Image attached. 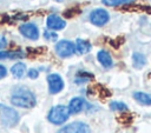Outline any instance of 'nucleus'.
<instances>
[{
    "instance_id": "nucleus-4",
    "label": "nucleus",
    "mask_w": 151,
    "mask_h": 133,
    "mask_svg": "<svg viewBox=\"0 0 151 133\" xmlns=\"http://www.w3.org/2000/svg\"><path fill=\"white\" fill-rule=\"evenodd\" d=\"M55 53L60 58H68L76 53V47L74 44L70 40H60L57 42L55 47Z\"/></svg>"
},
{
    "instance_id": "nucleus-23",
    "label": "nucleus",
    "mask_w": 151,
    "mask_h": 133,
    "mask_svg": "<svg viewBox=\"0 0 151 133\" xmlns=\"http://www.w3.org/2000/svg\"><path fill=\"white\" fill-rule=\"evenodd\" d=\"M6 46H7V40H6V38L0 34V49H1V48H5Z\"/></svg>"
},
{
    "instance_id": "nucleus-11",
    "label": "nucleus",
    "mask_w": 151,
    "mask_h": 133,
    "mask_svg": "<svg viewBox=\"0 0 151 133\" xmlns=\"http://www.w3.org/2000/svg\"><path fill=\"white\" fill-rule=\"evenodd\" d=\"M74 47H76V53H78L80 55L88 53L92 48L91 42L88 40H85V39H77L76 44H74Z\"/></svg>"
},
{
    "instance_id": "nucleus-16",
    "label": "nucleus",
    "mask_w": 151,
    "mask_h": 133,
    "mask_svg": "<svg viewBox=\"0 0 151 133\" xmlns=\"http://www.w3.org/2000/svg\"><path fill=\"white\" fill-rule=\"evenodd\" d=\"M25 72H26V66H25V64H22V62H17V64H14V65L11 67V73H12L15 78H18V79L22 78L24 74H25Z\"/></svg>"
},
{
    "instance_id": "nucleus-20",
    "label": "nucleus",
    "mask_w": 151,
    "mask_h": 133,
    "mask_svg": "<svg viewBox=\"0 0 151 133\" xmlns=\"http://www.w3.org/2000/svg\"><path fill=\"white\" fill-rule=\"evenodd\" d=\"M78 13H80V9H78V8L66 9V11L64 12V16H66V18H71V16H74L76 14H78Z\"/></svg>"
},
{
    "instance_id": "nucleus-24",
    "label": "nucleus",
    "mask_w": 151,
    "mask_h": 133,
    "mask_svg": "<svg viewBox=\"0 0 151 133\" xmlns=\"http://www.w3.org/2000/svg\"><path fill=\"white\" fill-rule=\"evenodd\" d=\"M6 74H7V69H6V67H5V66H2V65L0 64V79L5 78V77H6Z\"/></svg>"
},
{
    "instance_id": "nucleus-14",
    "label": "nucleus",
    "mask_w": 151,
    "mask_h": 133,
    "mask_svg": "<svg viewBox=\"0 0 151 133\" xmlns=\"http://www.w3.org/2000/svg\"><path fill=\"white\" fill-rule=\"evenodd\" d=\"M132 64H133V67L134 68H138V69L143 68L145 66V64H146L145 55L142 54V53H139V52L133 53V55H132Z\"/></svg>"
},
{
    "instance_id": "nucleus-9",
    "label": "nucleus",
    "mask_w": 151,
    "mask_h": 133,
    "mask_svg": "<svg viewBox=\"0 0 151 133\" xmlns=\"http://www.w3.org/2000/svg\"><path fill=\"white\" fill-rule=\"evenodd\" d=\"M46 25H47V28L51 29V31H60V29H64V28H65L66 22H65V20L61 19L59 15H57V14H51V15L47 16Z\"/></svg>"
},
{
    "instance_id": "nucleus-6",
    "label": "nucleus",
    "mask_w": 151,
    "mask_h": 133,
    "mask_svg": "<svg viewBox=\"0 0 151 133\" xmlns=\"http://www.w3.org/2000/svg\"><path fill=\"white\" fill-rule=\"evenodd\" d=\"M57 133H91V128L83 121H74L61 127Z\"/></svg>"
},
{
    "instance_id": "nucleus-18",
    "label": "nucleus",
    "mask_w": 151,
    "mask_h": 133,
    "mask_svg": "<svg viewBox=\"0 0 151 133\" xmlns=\"http://www.w3.org/2000/svg\"><path fill=\"white\" fill-rule=\"evenodd\" d=\"M101 2L106 6H120V5H130L133 0H101Z\"/></svg>"
},
{
    "instance_id": "nucleus-19",
    "label": "nucleus",
    "mask_w": 151,
    "mask_h": 133,
    "mask_svg": "<svg viewBox=\"0 0 151 133\" xmlns=\"http://www.w3.org/2000/svg\"><path fill=\"white\" fill-rule=\"evenodd\" d=\"M110 108L112 111H118V112H125V111L129 109L127 108V105H125L122 101H112L110 104Z\"/></svg>"
},
{
    "instance_id": "nucleus-8",
    "label": "nucleus",
    "mask_w": 151,
    "mask_h": 133,
    "mask_svg": "<svg viewBox=\"0 0 151 133\" xmlns=\"http://www.w3.org/2000/svg\"><path fill=\"white\" fill-rule=\"evenodd\" d=\"M19 32L21 35L29 40H38L39 39V29L32 22H25L19 26Z\"/></svg>"
},
{
    "instance_id": "nucleus-10",
    "label": "nucleus",
    "mask_w": 151,
    "mask_h": 133,
    "mask_svg": "<svg viewBox=\"0 0 151 133\" xmlns=\"http://www.w3.org/2000/svg\"><path fill=\"white\" fill-rule=\"evenodd\" d=\"M86 106V101L80 98V97H76L73 99H71L70 104H68V111H70V114H77L79 112H81Z\"/></svg>"
},
{
    "instance_id": "nucleus-17",
    "label": "nucleus",
    "mask_w": 151,
    "mask_h": 133,
    "mask_svg": "<svg viewBox=\"0 0 151 133\" xmlns=\"http://www.w3.org/2000/svg\"><path fill=\"white\" fill-rule=\"evenodd\" d=\"M91 79H93V74L90 73V72H86V71H79L74 78V82L76 84H84V82H87L90 81Z\"/></svg>"
},
{
    "instance_id": "nucleus-12",
    "label": "nucleus",
    "mask_w": 151,
    "mask_h": 133,
    "mask_svg": "<svg viewBox=\"0 0 151 133\" xmlns=\"http://www.w3.org/2000/svg\"><path fill=\"white\" fill-rule=\"evenodd\" d=\"M97 59H98L99 64L105 68H110L113 65V61H112V58H111L110 53L105 49H101L97 53Z\"/></svg>"
},
{
    "instance_id": "nucleus-3",
    "label": "nucleus",
    "mask_w": 151,
    "mask_h": 133,
    "mask_svg": "<svg viewBox=\"0 0 151 133\" xmlns=\"http://www.w3.org/2000/svg\"><path fill=\"white\" fill-rule=\"evenodd\" d=\"M0 120L4 126L13 127L19 121V114L14 108L5 105H0Z\"/></svg>"
},
{
    "instance_id": "nucleus-5",
    "label": "nucleus",
    "mask_w": 151,
    "mask_h": 133,
    "mask_svg": "<svg viewBox=\"0 0 151 133\" xmlns=\"http://www.w3.org/2000/svg\"><path fill=\"white\" fill-rule=\"evenodd\" d=\"M110 20V15L109 12L104 8H96L90 13V21L98 27H101L104 25H106Z\"/></svg>"
},
{
    "instance_id": "nucleus-1",
    "label": "nucleus",
    "mask_w": 151,
    "mask_h": 133,
    "mask_svg": "<svg viewBox=\"0 0 151 133\" xmlns=\"http://www.w3.org/2000/svg\"><path fill=\"white\" fill-rule=\"evenodd\" d=\"M11 102L12 105L21 108H32L35 106V95L33 92L25 87H17L11 97Z\"/></svg>"
},
{
    "instance_id": "nucleus-15",
    "label": "nucleus",
    "mask_w": 151,
    "mask_h": 133,
    "mask_svg": "<svg viewBox=\"0 0 151 133\" xmlns=\"http://www.w3.org/2000/svg\"><path fill=\"white\" fill-rule=\"evenodd\" d=\"M24 58L22 51H0V60L4 59H20Z\"/></svg>"
},
{
    "instance_id": "nucleus-21",
    "label": "nucleus",
    "mask_w": 151,
    "mask_h": 133,
    "mask_svg": "<svg viewBox=\"0 0 151 133\" xmlns=\"http://www.w3.org/2000/svg\"><path fill=\"white\" fill-rule=\"evenodd\" d=\"M44 36H45L47 40H51V41H55V40L58 39V35H57V33H54V32H51V31H46V32L44 33Z\"/></svg>"
},
{
    "instance_id": "nucleus-13",
    "label": "nucleus",
    "mask_w": 151,
    "mask_h": 133,
    "mask_svg": "<svg viewBox=\"0 0 151 133\" xmlns=\"http://www.w3.org/2000/svg\"><path fill=\"white\" fill-rule=\"evenodd\" d=\"M133 98L137 102H139L140 105H147L151 106V94L150 93H145V92H134L133 93Z\"/></svg>"
},
{
    "instance_id": "nucleus-22",
    "label": "nucleus",
    "mask_w": 151,
    "mask_h": 133,
    "mask_svg": "<svg viewBox=\"0 0 151 133\" xmlns=\"http://www.w3.org/2000/svg\"><path fill=\"white\" fill-rule=\"evenodd\" d=\"M27 74H28V78H29V79H37V78L39 77V72H38V69H35V68H31Z\"/></svg>"
},
{
    "instance_id": "nucleus-2",
    "label": "nucleus",
    "mask_w": 151,
    "mask_h": 133,
    "mask_svg": "<svg viewBox=\"0 0 151 133\" xmlns=\"http://www.w3.org/2000/svg\"><path fill=\"white\" fill-rule=\"evenodd\" d=\"M70 117V111H68V107L67 106H64V105H57V106H53L48 114H47V119L50 122L54 124V125H61L64 124Z\"/></svg>"
},
{
    "instance_id": "nucleus-7",
    "label": "nucleus",
    "mask_w": 151,
    "mask_h": 133,
    "mask_svg": "<svg viewBox=\"0 0 151 133\" xmlns=\"http://www.w3.org/2000/svg\"><path fill=\"white\" fill-rule=\"evenodd\" d=\"M47 84H48V92L51 94H57L61 92L64 88V80L57 73H52L47 77Z\"/></svg>"
}]
</instances>
